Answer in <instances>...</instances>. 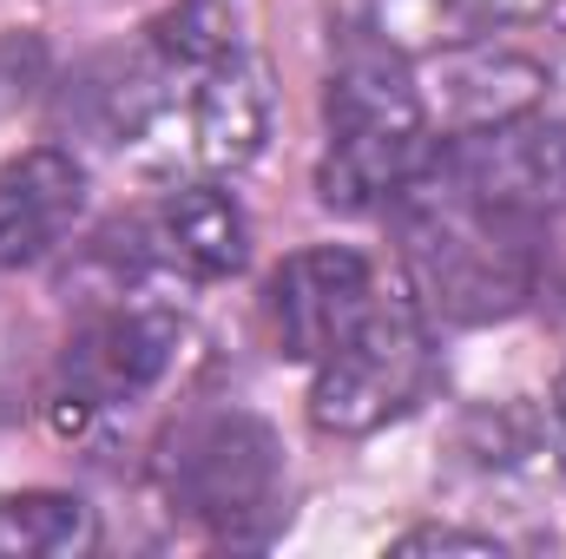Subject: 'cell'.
I'll return each instance as SVG.
<instances>
[{
    "instance_id": "1",
    "label": "cell",
    "mask_w": 566,
    "mask_h": 559,
    "mask_svg": "<svg viewBox=\"0 0 566 559\" xmlns=\"http://www.w3.org/2000/svg\"><path fill=\"white\" fill-rule=\"evenodd\" d=\"M106 133L158 178H218L258 158L271 133V86L264 66L231 46L211 60H171L145 46L113 80Z\"/></svg>"
},
{
    "instance_id": "2",
    "label": "cell",
    "mask_w": 566,
    "mask_h": 559,
    "mask_svg": "<svg viewBox=\"0 0 566 559\" xmlns=\"http://www.w3.org/2000/svg\"><path fill=\"white\" fill-rule=\"evenodd\" d=\"M389 211L409 238V283H416V303L428 316L494 323V316H514L534 296L541 224H514V218H494V211L468 204L461 191H448L428 171V158Z\"/></svg>"
},
{
    "instance_id": "3",
    "label": "cell",
    "mask_w": 566,
    "mask_h": 559,
    "mask_svg": "<svg viewBox=\"0 0 566 559\" xmlns=\"http://www.w3.org/2000/svg\"><path fill=\"white\" fill-rule=\"evenodd\" d=\"M323 158H316V198L323 211L369 218L402 198V184L422 171L434 126H428L422 86L409 80V60L382 40L349 46L323 93Z\"/></svg>"
},
{
    "instance_id": "4",
    "label": "cell",
    "mask_w": 566,
    "mask_h": 559,
    "mask_svg": "<svg viewBox=\"0 0 566 559\" xmlns=\"http://www.w3.org/2000/svg\"><path fill=\"white\" fill-rule=\"evenodd\" d=\"M434 382V329L416 296H376L369 316L316 362L310 421L336 441H363L402 421Z\"/></svg>"
},
{
    "instance_id": "5",
    "label": "cell",
    "mask_w": 566,
    "mask_h": 559,
    "mask_svg": "<svg viewBox=\"0 0 566 559\" xmlns=\"http://www.w3.org/2000/svg\"><path fill=\"white\" fill-rule=\"evenodd\" d=\"M158 481L171 514L211 540H264L283 494V447L258 415H198L171 434Z\"/></svg>"
},
{
    "instance_id": "6",
    "label": "cell",
    "mask_w": 566,
    "mask_h": 559,
    "mask_svg": "<svg viewBox=\"0 0 566 559\" xmlns=\"http://www.w3.org/2000/svg\"><path fill=\"white\" fill-rule=\"evenodd\" d=\"M106 257L139 271V277L224 283L251 257V218L224 184L185 178V184L158 191L145 211H133L126 224L106 231Z\"/></svg>"
},
{
    "instance_id": "7",
    "label": "cell",
    "mask_w": 566,
    "mask_h": 559,
    "mask_svg": "<svg viewBox=\"0 0 566 559\" xmlns=\"http://www.w3.org/2000/svg\"><path fill=\"white\" fill-rule=\"evenodd\" d=\"M428 171L494 218L547 224L554 211H566V119L521 113V119H501L488 133L434 139Z\"/></svg>"
},
{
    "instance_id": "8",
    "label": "cell",
    "mask_w": 566,
    "mask_h": 559,
    "mask_svg": "<svg viewBox=\"0 0 566 559\" xmlns=\"http://www.w3.org/2000/svg\"><path fill=\"white\" fill-rule=\"evenodd\" d=\"M178 342H185V323L171 309H106V316L80 323L53 369L60 428H86V421L119 415L139 395H151L171 376Z\"/></svg>"
},
{
    "instance_id": "9",
    "label": "cell",
    "mask_w": 566,
    "mask_h": 559,
    "mask_svg": "<svg viewBox=\"0 0 566 559\" xmlns=\"http://www.w3.org/2000/svg\"><path fill=\"white\" fill-rule=\"evenodd\" d=\"M376 303V271L363 251L343 244H316L283 257V271L264 283V323L271 342L290 362H323Z\"/></svg>"
},
{
    "instance_id": "10",
    "label": "cell",
    "mask_w": 566,
    "mask_h": 559,
    "mask_svg": "<svg viewBox=\"0 0 566 559\" xmlns=\"http://www.w3.org/2000/svg\"><path fill=\"white\" fill-rule=\"evenodd\" d=\"M434 60H441V73H434V86H422L434 139H461V133H488L501 119H521L547 93V66L527 53H507V46L468 40V46H448Z\"/></svg>"
},
{
    "instance_id": "11",
    "label": "cell",
    "mask_w": 566,
    "mask_h": 559,
    "mask_svg": "<svg viewBox=\"0 0 566 559\" xmlns=\"http://www.w3.org/2000/svg\"><path fill=\"white\" fill-rule=\"evenodd\" d=\"M86 211V165L60 145H33L0 171V271H27L66 244Z\"/></svg>"
},
{
    "instance_id": "12",
    "label": "cell",
    "mask_w": 566,
    "mask_h": 559,
    "mask_svg": "<svg viewBox=\"0 0 566 559\" xmlns=\"http://www.w3.org/2000/svg\"><path fill=\"white\" fill-rule=\"evenodd\" d=\"M560 0H369V40H382L402 60H428L468 40H488L501 27H527Z\"/></svg>"
},
{
    "instance_id": "13",
    "label": "cell",
    "mask_w": 566,
    "mask_h": 559,
    "mask_svg": "<svg viewBox=\"0 0 566 559\" xmlns=\"http://www.w3.org/2000/svg\"><path fill=\"white\" fill-rule=\"evenodd\" d=\"M99 540V520L80 494H53V487H27V494H0V553H86Z\"/></svg>"
},
{
    "instance_id": "14",
    "label": "cell",
    "mask_w": 566,
    "mask_h": 559,
    "mask_svg": "<svg viewBox=\"0 0 566 559\" xmlns=\"http://www.w3.org/2000/svg\"><path fill=\"white\" fill-rule=\"evenodd\" d=\"M389 553H474V559H494L501 540H494V534H461V527H409L402 540H389Z\"/></svg>"
},
{
    "instance_id": "15",
    "label": "cell",
    "mask_w": 566,
    "mask_h": 559,
    "mask_svg": "<svg viewBox=\"0 0 566 559\" xmlns=\"http://www.w3.org/2000/svg\"><path fill=\"white\" fill-rule=\"evenodd\" d=\"M554 434H560V454H566V369H560V382H554Z\"/></svg>"
}]
</instances>
